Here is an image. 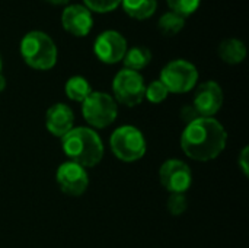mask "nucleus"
Listing matches in <instances>:
<instances>
[{
	"instance_id": "f257e3e1",
	"label": "nucleus",
	"mask_w": 249,
	"mask_h": 248,
	"mask_svg": "<svg viewBox=\"0 0 249 248\" xmlns=\"http://www.w3.org/2000/svg\"><path fill=\"white\" fill-rule=\"evenodd\" d=\"M228 133L225 127L213 117H200L187 124L181 136L184 153L200 162L216 159L226 148Z\"/></svg>"
},
{
	"instance_id": "f03ea898",
	"label": "nucleus",
	"mask_w": 249,
	"mask_h": 248,
	"mask_svg": "<svg viewBox=\"0 0 249 248\" xmlns=\"http://www.w3.org/2000/svg\"><path fill=\"white\" fill-rule=\"evenodd\" d=\"M61 148L71 162L83 168L96 167L104 158L102 139L89 127H73L61 137Z\"/></svg>"
},
{
	"instance_id": "7ed1b4c3",
	"label": "nucleus",
	"mask_w": 249,
	"mask_h": 248,
	"mask_svg": "<svg viewBox=\"0 0 249 248\" xmlns=\"http://www.w3.org/2000/svg\"><path fill=\"white\" fill-rule=\"evenodd\" d=\"M23 61L35 70H50L57 63V47L53 38L42 31H31L20 41Z\"/></svg>"
},
{
	"instance_id": "20e7f679",
	"label": "nucleus",
	"mask_w": 249,
	"mask_h": 248,
	"mask_svg": "<svg viewBox=\"0 0 249 248\" xmlns=\"http://www.w3.org/2000/svg\"><path fill=\"white\" fill-rule=\"evenodd\" d=\"M109 146L115 158L123 162H134L144 156L147 143L143 133L134 126H121L109 137Z\"/></svg>"
},
{
	"instance_id": "39448f33",
	"label": "nucleus",
	"mask_w": 249,
	"mask_h": 248,
	"mask_svg": "<svg viewBox=\"0 0 249 248\" xmlns=\"http://www.w3.org/2000/svg\"><path fill=\"white\" fill-rule=\"evenodd\" d=\"M82 114L86 123L92 127L105 129L115 121L118 107L109 94L92 91L90 95L82 102Z\"/></svg>"
},
{
	"instance_id": "423d86ee",
	"label": "nucleus",
	"mask_w": 249,
	"mask_h": 248,
	"mask_svg": "<svg viewBox=\"0 0 249 248\" xmlns=\"http://www.w3.org/2000/svg\"><path fill=\"white\" fill-rule=\"evenodd\" d=\"M159 80L166 86L168 92L185 94L196 86L198 80V70L191 61L177 58L163 66Z\"/></svg>"
},
{
	"instance_id": "0eeeda50",
	"label": "nucleus",
	"mask_w": 249,
	"mask_h": 248,
	"mask_svg": "<svg viewBox=\"0 0 249 248\" xmlns=\"http://www.w3.org/2000/svg\"><path fill=\"white\" fill-rule=\"evenodd\" d=\"M144 79L139 72L121 69L112 80L115 102L125 107H136L144 99Z\"/></svg>"
},
{
	"instance_id": "6e6552de",
	"label": "nucleus",
	"mask_w": 249,
	"mask_h": 248,
	"mask_svg": "<svg viewBox=\"0 0 249 248\" xmlns=\"http://www.w3.org/2000/svg\"><path fill=\"white\" fill-rule=\"evenodd\" d=\"M159 180L163 189L169 193L185 194L193 184V172L184 161L168 159L160 165Z\"/></svg>"
},
{
	"instance_id": "1a4fd4ad",
	"label": "nucleus",
	"mask_w": 249,
	"mask_h": 248,
	"mask_svg": "<svg viewBox=\"0 0 249 248\" xmlns=\"http://www.w3.org/2000/svg\"><path fill=\"white\" fill-rule=\"evenodd\" d=\"M127 51V39L123 34L114 29L101 32L93 42L95 56L105 64H115L121 61Z\"/></svg>"
},
{
	"instance_id": "9d476101",
	"label": "nucleus",
	"mask_w": 249,
	"mask_h": 248,
	"mask_svg": "<svg viewBox=\"0 0 249 248\" xmlns=\"http://www.w3.org/2000/svg\"><path fill=\"white\" fill-rule=\"evenodd\" d=\"M55 180L60 190L69 196H82L89 186V175L86 168L67 161L63 162L55 172Z\"/></svg>"
},
{
	"instance_id": "9b49d317",
	"label": "nucleus",
	"mask_w": 249,
	"mask_h": 248,
	"mask_svg": "<svg viewBox=\"0 0 249 248\" xmlns=\"http://www.w3.org/2000/svg\"><path fill=\"white\" fill-rule=\"evenodd\" d=\"M193 105L200 117H214L223 105V91L214 80L201 83L193 99Z\"/></svg>"
},
{
	"instance_id": "f8f14e48",
	"label": "nucleus",
	"mask_w": 249,
	"mask_h": 248,
	"mask_svg": "<svg viewBox=\"0 0 249 248\" xmlns=\"http://www.w3.org/2000/svg\"><path fill=\"white\" fill-rule=\"evenodd\" d=\"M61 25L74 37H86L93 28L92 12L85 4H69L61 13Z\"/></svg>"
},
{
	"instance_id": "ddd939ff",
	"label": "nucleus",
	"mask_w": 249,
	"mask_h": 248,
	"mask_svg": "<svg viewBox=\"0 0 249 248\" xmlns=\"http://www.w3.org/2000/svg\"><path fill=\"white\" fill-rule=\"evenodd\" d=\"M73 124H74V114L69 105L63 102H57L47 110L45 127L53 136L55 137L66 136L73 129Z\"/></svg>"
},
{
	"instance_id": "4468645a",
	"label": "nucleus",
	"mask_w": 249,
	"mask_h": 248,
	"mask_svg": "<svg viewBox=\"0 0 249 248\" xmlns=\"http://www.w3.org/2000/svg\"><path fill=\"white\" fill-rule=\"evenodd\" d=\"M219 56L228 64H239L247 57V47L238 38H228L220 42Z\"/></svg>"
},
{
	"instance_id": "2eb2a0df",
	"label": "nucleus",
	"mask_w": 249,
	"mask_h": 248,
	"mask_svg": "<svg viewBox=\"0 0 249 248\" xmlns=\"http://www.w3.org/2000/svg\"><path fill=\"white\" fill-rule=\"evenodd\" d=\"M123 61H124V69H128L133 72H140L144 67H147L149 63L152 61V51L143 45H136V47L127 48Z\"/></svg>"
},
{
	"instance_id": "dca6fc26",
	"label": "nucleus",
	"mask_w": 249,
	"mask_h": 248,
	"mask_svg": "<svg viewBox=\"0 0 249 248\" xmlns=\"http://www.w3.org/2000/svg\"><path fill=\"white\" fill-rule=\"evenodd\" d=\"M124 12L137 20H144L153 16L158 7V0H123Z\"/></svg>"
},
{
	"instance_id": "f3484780",
	"label": "nucleus",
	"mask_w": 249,
	"mask_h": 248,
	"mask_svg": "<svg viewBox=\"0 0 249 248\" xmlns=\"http://www.w3.org/2000/svg\"><path fill=\"white\" fill-rule=\"evenodd\" d=\"M64 92L69 99L74 102H83L90 95L92 88L88 79L83 76H71L64 85Z\"/></svg>"
},
{
	"instance_id": "a211bd4d",
	"label": "nucleus",
	"mask_w": 249,
	"mask_h": 248,
	"mask_svg": "<svg viewBox=\"0 0 249 248\" xmlns=\"http://www.w3.org/2000/svg\"><path fill=\"white\" fill-rule=\"evenodd\" d=\"M158 26L160 29V32L166 37H172L179 34L184 26H185V18L175 13V12H166L160 16V19L158 20Z\"/></svg>"
},
{
	"instance_id": "6ab92c4d",
	"label": "nucleus",
	"mask_w": 249,
	"mask_h": 248,
	"mask_svg": "<svg viewBox=\"0 0 249 248\" xmlns=\"http://www.w3.org/2000/svg\"><path fill=\"white\" fill-rule=\"evenodd\" d=\"M168 89L160 80L150 82L144 89V98L152 104H160L168 98Z\"/></svg>"
},
{
	"instance_id": "aec40b11",
	"label": "nucleus",
	"mask_w": 249,
	"mask_h": 248,
	"mask_svg": "<svg viewBox=\"0 0 249 248\" xmlns=\"http://www.w3.org/2000/svg\"><path fill=\"white\" fill-rule=\"evenodd\" d=\"M166 3L171 7V12L187 18L198 9L201 0H166Z\"/></svg>"
},
{
	"instance_id": "412c9836",
	"label": "nucleus",
	"mask_w": 249,
	"mask_h": 248,
	"mask_svg": "<svg viewBox=\"0 0 249 248\" xmlns=\"http://www.w3.org/2000/svg\"><path fill=\"white\" fill-rule=\"evenodd\" d=\"M188 208V202L185 194L181 193H171L168 202H166V209L172 216H179L182 215Z\"/></svg>"
},
{
	"instance_id": "4be33fe9",
	"label": "nucleus",
	"mask_w": 249,
	"mask_h": 248,
	"mask_svg": "<svg viewBox=\"0 0 249 248\" xmlns=\"http://www.w3.org/2000/svg\"><path fill=\"white\" fill-rule=\"evenodd\" d=\"M123 0H83L85 6L90 12H98V13H107L115 10Z\"/></svg>"
},
{
	"instance_id": "5701e85b",
	"label": "nucleus",
	"mask_w": 249,
	"mask_h": 248,
	"mask_svg": "<svg viewBox=\"0 0 249 248\" xmlns=\"http://www.w3.org/2000/svg\"><path fill=\"white\" fill-rule=\"evenodd\" d=\"M179 117L185 124H190L193 121H196L197 118H200V114L197 113V110L194 108L193 104H185L181 110H179Z\"/></svg>"
},
{
	"instance_id": "b1692460",
	"label": "nucleus",
	"mask_w": 249,
	"mask_h": 248,
	"mask_svg": "<svg viewBox=\"0 0 249 248\" xmlns=\"http://www.w3.org/2000/svg\"><path fill=\"white\" fill-rule=\"evenodd\" d=\"M248 153H249L248 146H245V148L242 149V152H241L239 158H238V165H239V168L242 170V174H244L245 177H248V175H249Z\"/></svg>"
},
{
	"instance_id": "393cba45",
	"label": "nucleus",
	"mask_w": 249,
	"mask_h": 248,
	"mask_svg": "<svg viewBox=\"0 0 249 248\" xmlns=\"http://www.w3.org/2000/svg\"><path fill=\"white\" fill-rule=\"evenodd\" d=\"M45 1H48L51 4H55V6H63V4L69 3V0H45Z\"/></svg>"
},
{
	"instance_id": "a878e982",
	"label": "nucleus",
	"mask_w": 249,
	"mask_h": 248,
	"mask_svg": "<svg viewBox=\"0 0 249 248\" xmlns=\"http://www.w3.org/2000/svg\"><path fill=\"white\" fill-rule=\"evenodd\" d=\"M4 88H6V77L0 73V92L4 91Z\"/></svg>"
},
{
	"instance_id": "bb28decb",
	"label": "nucleus",
	"mask_w": 249,
	"mask_h": 248,
	"mask_svg": "<svg viewBox=\"0 0 249 248\" xmlns=\"http://www.w3.org/2000/svg\"><path fill=\"white\" fill-rule=\"evenodd\" d=\"M0 72H1V57H0Z\"/></svg>"
}]
</instances>
